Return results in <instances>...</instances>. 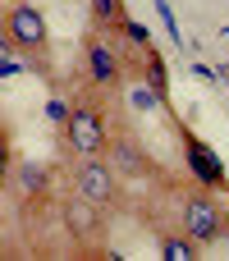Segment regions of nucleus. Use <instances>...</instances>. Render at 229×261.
<instances>
[{
  "label": "nucleus",
  "mask_w": 229,
  "mask_h": 261,
  "mask_svg": "<svg viewBox=\"0 0 229 261\" xmlns=\"http://www.w3.org/2000/svg\"><path fill=\"white\" fill-rule=\"evenodd\" d=\"M18 193L41 197V193H46V170H41V165H23V170H18Z\"/></svg>",
  "instance_id": "obj_10"
},
{
  "label": "nucleus",
  "mask_w": 229,
  "mask_h": 261,
  "mask_svg": "<svg viewBox=\"0 0 229 261\" xmlns=\"http://www.w3.org/2000/svg\"><path fill=\"white\" fill-rule=\"evenodd\" d=\"M179 229L193 234L202 248H211V243L225 239L229 234V211L220 206L216 188H211V193H188V197H184V206H179Z\"/></svg>",
  "instance_id": "obj_2"
},
{
  "label": "nucleus",
  "mask_w": 229,
  "mask_h": 261,
  "mask_svg": "<svg viewBox=\"0 0 229 261\" xmlns=\"http://www.w3.org/2000/svg\"><path fill=\"white\" fill-rule=\"evenodd\" d=\"M92 18H96V28L119 32L124 18H129V9H124V0H92Z\"/></svg>",
  "instance_id": "obj_9"
},
{
  "label": "nucleus",
  "mask_w": 229,
  "mask_h": 261,
  "mask_svg": "<svg viewBox=\"0 0 229 261\" xmlns=\"http://www.w3.org/2000/svg\"><path fill=\"white\" fill-rule=\"evenodd\" d=\"M156 9H161V18H165V28H170V37L179 41V18L170 14V0H156Z\"/></svg>",
  "instance_id": "obj_11"
},
{
  "label": "nucleus",
  "mask_w": 229,
  "mask_h": 261,
  "mask_svg": "<svg viewBox=\"0 0 229 261\" xmlns=\"http://www.w3.org/2000/svg\"><path fill=\"white\" fill-rule=\"evenodd\" d=\"M64 138L78 156H106L110 151V124L101 115V106L92 101H73L69 106V119H64Z\"/></svg>",
  "instance_id": "obj_3"
},
{
  "label": "nucleus",
  "mask_w": 229,
  "mask_h": 261,
  "mask_svg": "<svg viewBox=\"0 0 229 261\" xmlns=\"http://www.w3.org/2000/svg\"><path fill=\"white\" fill-rule=\"evenodd\" d=\"M83 64H87V83H92L96 92H110V87L124 78V60H119L115 41L101 37V32H92V37L83 41Z\"/></svg>",
  "instance_id": "obj_5"
},
{
  "label": "nucleus",
  "mask_w": 229,
  "mask_h": 261,
  "mask_svg": "<svg viewBox=\"0 0 229 261\" xmlns=\"http://www.w3.org/2000/svg\"><path fill=\"white\" fill-rule=\"evenodd\" d=\"M5 46L23 50L28 60H46L50 50V28H46V14L28 0H14L5 9Z\"/></svg>",
  "instance_id": "obj_1"
},
{
  "label": "nucleus",
  "mask_w": 229,
  "mask_h": 261,
  "mask_svg": "<svg viewBox=\"0 0 229 261\" xmlns=\"http://www.w3.org/2000/svg\"><path fill=\"white\" fill-rule=\"evenodd\" d=\"M101 216H106L101 206H92L87 197H78V193H73V197L64 202V225H69V239H73V243H83V248H87V243H96V234L106 229V220H101Z\"/></svg>",
  "instance_id": "obj_7"
},
{
  "label": "nucleus",
  "mask_w": 229,
  "mask_h": 261,
  "mask_svg": "<svg viewBox=\"0 0 229 261\" xmlns=\"http://www.w3.org/2000/svg\"><path fill=\"white\" fill-rule=\"evenodd\" d=\"M202 252V243L193 239V234H161V257L170 261H193Z\"/></svg>",
  "instance_id": "obj_8"
},
{
  "label": "nucleus",
  "mask_w": 229,
  "mask_h": 261,
  "mask_svg": "<svg viewBox=\"0 0 229 261\" xmlns=\"http://www.w3.org/2000/svg\"><path fill=\"white\" fill-rule=\"evenodd\" d=\"M179 138H184V156H188V170L207 184V188H216V193H225L229 179H225V165L211 156V147L197 138V133H188V128H179Z\"/></svg>",
  "instance_id": "obj_6"
},
{
  "label": "nucleus",
  "mask_w": 229,
  "mask_h": 261,
  "mask_svg": "<svg viewBox=\"0 0 229 261\" xmlns=\"http://www.w3.org/2000/svg\"><path fill=\"white\" fill-rule=\"evenodd\" d=\"M73 193L87 197V202L101 206V211H115L119 197H124V184H119V170H115V165H106L101 156H83V161L73 165Z\"/></svg>",
  "instance_id": "obj_4"
}]
</instances>
